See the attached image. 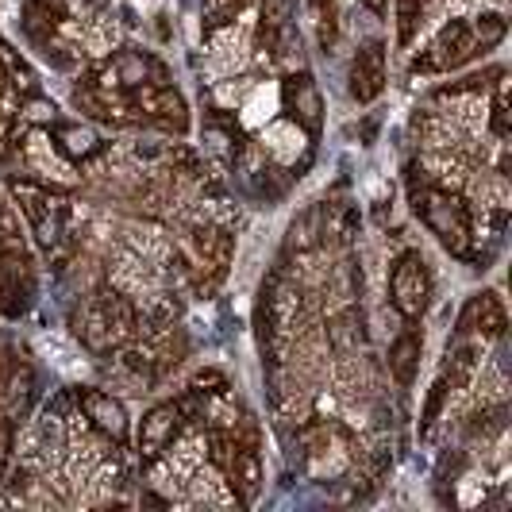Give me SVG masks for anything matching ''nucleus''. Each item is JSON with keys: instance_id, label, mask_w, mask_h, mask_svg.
<instances>
[{"instance_id": "2eb2a0df", "label": "nucleus", "mask_w": 512, "mask_h": 512, "mask_svg": "<svg viewBox=\"0 0 512 512\" xmlns=\"http://www.w3.org/2000/svg\"><path fill=\"white\" fill-rule=\"evenodd\" d=\"M420 347H424V339L416 328L397 335V343L389 347V370H393V378L401 385L412 382V374H416V362H420Z\"/></svg>"}, {"instance_id": "4468645a", "label": "nucleus", "mask_w": 512, "mask_h": 512, "mask_svg": "<svg viewBox=\"0 0 512 512\" xmlns=\"http://www.w3.org/2000/svg\"><path fill=\"white\" fill-rule=\"evenodd\" d=\"M193 247H197V262H201V270H212L216 278L224 274V266H228L231 258V235L220 228H201L193 235Z\"/></svg>"}, {"instance_id": "423d86ee", "label": "nucleus", "mask_w": 512, "mask_h": 512, "mask_svg": "<svg viewBox=\"0 0 512 512\" xmlns=\"http://www.w3.org/2000/svg\"><path fill=\"white\" fill-rule=\"evenodd\" d=\"M474 54H478V43H474V35H470V24L451 20V24L432 39V47L412 62V70H416V74H443V70L462 66V62L474 58Z\"/></svg>"}, {"instance_id": "1a4fd4ad", "label": "nucleus", "mask_w": 512, "mask_h": 512, "mask_svg": "<svg viewBox=\"0 0 512 512\" xmlns=\"http://www.w3.org/2000/svg\"><path fill=\"white\" fill-rule=\"evenodd\" d=\"M77 409L85 412V420H89L101 436L116 439V443L128 436V412H124V405L112 401L101 389H77Z\"/></svg>"}, {"instance_id": "39448f33", "label": "nucleus", "mask_w": 512, "mask_h": 512, "mask_svg": "<svg viewBox=\"0 0 512 512\" xmlns=\"http://www.w3.org/2000/svg\"><path fill=\"white\" fill-rule=\"evenodd\" d=\"M128 108L158 128L174 131V135H185V128H189V108L181 101V93H174L170 85H135V89H128Z\"/></svg>"}, {"instance_id": "aec40b11", "label": "nucleus", "mask_w": 512, "mask_h": 512, "mask_svg": "<svg viewBox=\"0 0 512 512\" xmlns=\"http://www.w3.org/2000/svg\"><path fill=\"white\" fill-rule=\"evenodd\" d=\"M239 4H243V0H205V27L208 31L231 24V20H235V12H239Z\"/></svg>"}, {"instance_id": "a211bd4d", "label": "nucleus", "mask_w": 512, "mask_h": 512, "mask_svg": "<svg viewBox=\"0 0 512 512\" xmlns=\"http://www.w3.org/2000/svg\"><path fill=\"white\" fill-rule=\"evenodd\" d=\"M432 0H397V35H401V43H409L412 35H416V27H420V16H424V8H428Z\"/></svg>"}, {"instance_id": "4be33fe9", "label": "nucleus", "mask_w": 512, "mask_h": 512, "mask_svg": "<svg viewBox=\"0 0 512 512\" xmlns=\"http://www.w3.org/2000/svg\"><path fill=\"white\" fill-rule=\"evenodd\" d=\"M228 382H224V374H216V370H201L197 378H193V393H224Z\"/></svg>"}, {"instance_id": "20e7f679", "label": "nucleus", "mask_w": 512, "mask_h": 512, "mask_svg": "<svg viewBox=\"0 0 512 512\" xmlns=\"http://www.w3.org/2000/svg\"><path fill=\"white\" fill-rule=\"evenodd\" d=\"M432 297V278H428V262L420 251H405L389 270V301L405 320H420Z\"/></svg>"}, {"instance_id": "7ed1b4c3", "label": "nucleus", "mask_w": 512, "mask_h": 512, "mask_svg": "<svg viewBox=\"0 0 512 512\" xmlns=\"http://www.w3.org/2000/svg\"><path fill=\"white\" fill-rule=\"evenodd\" d=\"M12 197H16L20 212L31 220L39 243L54 247V243L62 239V224H66L70 205H66L54 189H47V185H39V181H31V178H12Z\"/></svg>"}, {"instance_id": "412c9836", "label": "nucleus", "mask_w": 512, "mask_h": 512, "mask_svg": "<svg viewBox=\"0 0 512 512\" xmlns=\"http://www.w3.org/2000/svg\"><path fill=\"white\" fill-rule=\"evenodd\" d=\"M312 8H316V24H320V43L328 47L335 39V8L332 0H312Z\"/></svg>"}, {"instance_id": "f257e3e1", "label": "nucleus", "mask_w": 512, "mask_h": 512, "mask_svg": "<svg viewBox=\"0 0 512 512\" xmlns=\"http://www.w3.org/2000/svg\"><path fill=\"white\" fill-rule=\"evenodd\" d=\"M135 328H139L135 308H131L124 297H116V293L93 297V301L74 316L77 339H81L89 351H97V355L112 351V347H124L131 335H135Z\"/></svg>"}, {"instance_id": "dca6fc26", "label": "nucleus", "mask_w": 512, "mask_h": 512, "mask_svg": "<svg viewBox=\"0 0 512 512\" xmlns=\"http://www.w3.org/2000/svg\"><path fill=\"white\" fill-rule=\"evenodd\" d=\"M505 16H497V12H489V16H478L474 24H470V35H474V43H478V51H489V47H497L501 39H505Z\"/></svg>"}, {"instance_id": "6ab92c4d", "label": "nucleus", "mask_w": 512, "mask_h": 512, "mask_svg": "<svg viewBox=\"0 0 512 512\" xmlns=\"http://www.w3.org/2000/svg\"><path fill=\"white\" fill-rule=\"evenodd\" d=\"M493 131L505 139L509 135V77H497V93H493Z\"/></svg>"}, {"instance_id": "9b49d317", "label": "nucleus", "mask_w": 512, "mask_h": 512, "mask_svg": "<svg viewBox=\"0 0 512 512\" xmlns=\"http://www.w3.org/2000/svg\"><path fill=\"white\" fill-rule=\"evenodd\" d=\"M285 108L308 135H320V128H324V101H320V89L308 74H293L285 81Z\"/></svg>"}, {"instance_id": "f8f14e48", "label": "nucleus", "mask_w": 512, "mask_h": 512, "mask_svg": "<svg viewBox=\"0 0 512 512\" xmlns=\"http://www.w3.org/2000/svg\"><path fill=\"white\" fill-rule=\"evenodd\" d=\"M385 89V51L378 43H370L359 51L355 66H351V97L359 104H370Z\"/></svg>"}, {"instance_id": "9d476101", "label": "nucleus", "mask_w": 512, "mask_h": 512, "mask_svg": "<svg viewBox=\"0 0 512 512\" xmlns=\"http://www.w3.org/2000/svg\"><path fill=\"white\" fill-rule=\"evenodd\" d=\"M181 428V405H154L143 424H139V455L143 462H154L178 436Z\"/></svg>"}, {"instance_id": "6e6552de", "label": "nucleus", "mask_w": 512, "mask_h": 512, "mask_svg": "<svg viewBox=\"0 0 512 512\" xmlns=\"http://www.w3.org/2000/svg\"><path fill=\"white\" fill-rule=\"evenodd\" d=\"M509 328V316H505V305L497 293H478L470 297L466 308L459 316V335H482V339H501Z\"/></svg>"}, {"instance_id": "f3484780", "label": "nucleus", "mask_w": 512, "mask_h": 512, "mask_svg": "<svg viewBox=\"0 0 512 512\" xmlns=\"http://www.w3.org/2000/svg\"><path fill=\"white\" fill-rule=\"evenodd\" d=\"M16 124L20 128H31V124H39V128H51L54 124V104L47 97H39V93H31L24 104H20V116H16Z\"/></svg>"}, {"instance_id": "ddd939ff", "label": "nucleus", "mask_w": 512, "mask_h": 512, "mask_svg": "<svg viewBox=\"0 0 512 512\" xmlns=\"http://www.w3.org/2000/svg\"><path fill=\"white\" fill-rule=\"evenodd\" d=\"M54 128V147L62 158H70V162H85V158H93V154L101 151V139H97V131L93 128H81V124H51Z\"/></svg>"}, {"instance_id": "0eeeda50", "label": "nucleus", "mask_w": 512, "mask_h": 512, "mask_svg": "<svg viewBox=\"0 0 512 512\" xmlns=\"http://www.w3.org/2000/svg\"><path fill=\"white\" fill-rule=\"evenodd\" d=\"M35 297V270H31V258L24 247H8L0 251V305L8 316H20L27 312Z\"/></svg>"}, {"instance_id": "f03ea898", "label": "nucleus", "mask_w": 512, "mask_h": 512, "mask_svg": "<svg viewBox=\"0 0 512 512\" xmlns=\"http://www.w3.org/2000/svg\"><path fill=\"white\" fill-rule=\"evenodd\" d=\"M412 208L416 216L436 231V239L459 258H470V212L462 205V197L439 189V185H412Z\"/></svg>"}, {"instance_id": "5701e85b", "label": "nucleus", "mask_w": 512, "mask_h": 512, "mask_svg": "<svg viewBox=\"0 0 512 512\" xmlns=\"http://www.w3.org/2000/svg\"><path fill=\"white\" fill-rule=\"evenodd\" d=\"M385 4L389 0H366V8H374V12H385Z\"/></svg>"}]
</instances>
